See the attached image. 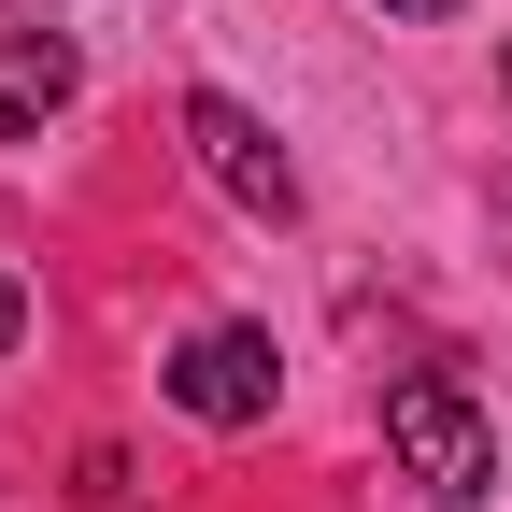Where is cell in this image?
<instances>
[{
  "mask_svg": "<svg viewBox=\"0 0 512 512\" xmlns=\"http://www.w3.org/2000/svg\"><path fill=\"white\" fill-rule=\"evenodd\" d=\"M384 441L413 456L427 498H484L498 484V427L470 413V384H441V370H399V384H384Z\"/></svg>",
  "mask_w": 512,
  "mask_h": 512,
  "instance_id": "1",
  "label": "cell"
},
{
  "mask_svg": "<svg viewBox=\"0 0 512 512\" xmlns=\"http://www.w3.org/2000/svg\"><path fill=\"white\" fill-rule=\"evenodd\" d=\"M384 15H456V0H384Z\"/></svg>",
  "mask_w": 512,
  "mask_h": 512,
  "instance_id": "6",
  "label": "cell"
},
{
  "mask_svg": "<svg viewBox=\"0 0 512 512\" xmlns=\"http://www.w3.org/2000/svg\"><path fill=\"white\" fill-rule=\"evenodd\" d=\"M15 328H29V285H15V271H0V342H15Z\"/></svg>",
  "mask_w": 512,
  "mask_h": 512,
  "instance_id": "5",
  "label": "cell"
},
{
  "mask_svg": "<svg viewBox=\"0 0 512 512\" xmlns=\"http://www.w3.org/2000/svg\"><path fill=\"white\" fill-rule=\"evenodd\" d=\"M185 143H200V171L228 185L242 214H271V228L299 214V171H285V143H271V128H256L242 100H185Z\"/></svg>",
  "mask_w": 512,
  "mask_h": 512,
  "instance_id": "2",
  "label": "cell"
},
{
  "mask_svg": "<svg viewBox=\"0 0 512 512\" xmlns=\"http://www.w3.org/2000/svg\"><path fill=\"white\" fill-rule=\"evenodd\" d=\"M171 413L256 427V413H271V328H200V342L171 356Z\"/></svg>",
  "mask_w": 512,
  "mask_h": 512,
  "instance_id": "3",
  "label": "cell"
},
{
  "mask_svg": "<svg viewBox=\"0 0 512 512\" xmlns=\"http://www.w3.org/2000/svg\"><path fill=\"white\" fill-rule=\"evenodd\" d=\"M43 114H72V43L57 29H0V143H29Z\"/></svg>",
  "mask_w": 512,
  "mask_h": 512,
  "instance_id": "4",
  "label": "cell"
}]
</instances>
